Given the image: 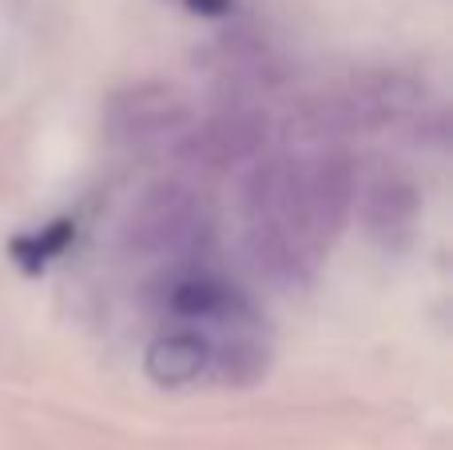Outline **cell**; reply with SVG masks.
Listing matches in <instances>:
<instances>
[{
	"label": "cell",
	"mask_w": 453,
	"mask_h": 450,
	"mask_svg": "<svg viewBox=\"0 0 453 450\" xmlns=\"http://www.w3.org/2000/svg\"><path fill=\"white\" fill-rule=\"evenodd\" d=\"M418 104V88L402 76H358L330 92L326 100H314V132L322 128H382L402 120Z\"/></svg>",
	"instance_id": "obj_3"
},
{
	"label": "cell",
	"mask_w": 453,
	"mask_h": 450,
	"mask_svg": "<svg viewBox=\"0 0 453 450\" xmlns=\"http://www.w3.org/2000/svg\"><path fill=\"white\" fill-rule=\"evenodd\" d=\"M354 204V167L346 156L271 159L247 180V228L271 275L303 279L326 255Z\"/></svg>",
	"instance_id": "obj_1"
},
{
	"label": "cell",
	"mask_w": 453,
	"mask_h": 450,
	"mask_svg": "<svg viewBox=\"0 0 453 450\" xmlns=\"http://www.w3.org/2000/svg\"><path fill=\"white\" fill-rule=\"evenodd\" d=\"M143 367H148V379L159 387H188L211 375V343L196 327H175L151 339Z\"/></svg>",
	"instance_id": "obj_5"
},
{
	"label": "cell",
	"mask_w": 453,
	"mask_h": 450,
	"mask_svg": "<svg viewBox=\"0 0 453 450\" xmlns=\"http://www.w3.org/2000/svg\"><path fill=\"white\" fill-rule=\"evenodd\" d=\"M68 239H72V223L60 220V223H52V228H40V231L20 236L12 244V255H16V263H20V268L40 271L48 260H56V255L68 247Z\"/></svg>",
	"instance_id": "obj_8"
},
{
	"label": "cell",
	"mask_w": 453,
	"mask_h": 450,
	"mask_svg": "<svg viewBox=\"0 0 453 450\" xmlns=\"http://www.w3.org/2000/svg\"><path fill=\"white\" fill-rule=\"evenodd\" d=\"M191 108L167 84H135L111 96L108 104V136L119 144H151L188 128Z\"/></svg>",
	"instance_id": "obj_4"
},
{
	"label": "cell",
	"mask_w": 453,
	"mask_h": 450,
	"mask_svg": "<svg viewBox=\"0 0 453 450\" xmlns=\"http://www.w3.org/2000/svg\"><path fill=\"white\" fill-rule=\"evenodd\" d=\"M263 144V120L247 116V112H231V116H219L211 124H203L199 132H191L188 140V159L203 167H226L239 164V159H250Z\"/></svg>",
	"instance_id": "obj_6"
},
{
	"label": "cell",
	"mask_w": 453,
	"mask_h": 450,
	"mask_svg": "<svg viewBox=\"0 0 453 450\" xmlns=\"http://www.w3.org/2000/svg\"><path fill=\"white\" fill-rule=\"evenodd\" d=\"M366 223L378 239L390 244L394 236H406L414 223V188L398 175H382L366 191Z\"/></svg>",
	"instance_id": "obj_7"
},
{
	"label": "cell",
	"mask_w": 453,
	"mask_h": 450,
	"mask_svg": "<svg viewBox=\"0 0 453 450\" xmlns=\"http://www.w3.org/2000/svg\"><path fill=\"white\" fill-rule=\"evenodd\" d=\"M207 207L183 183H156L132 212V244L143 255H188L203 244Z\"/></svg>",
	"instance_id": "obj_2"
},
{
	"label": "cell",
	"mask_w": 453,
	"mask_h": 450,
	"mask_svg": "<svg viewBox=\"0 0 453 450\" xmlns=\"http://www.w3.org/2000/svg\"><path fill=\"white\" fill-rule=\"evenodd\" d=\"M196 12H226L231 8V0H188Z\"/></svg>",
	"instance_id": "obj_9"
}]
</instances>
